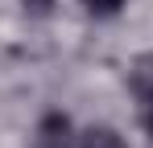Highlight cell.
Returning <instances> with one entry per match:
<instances>
[{"label": "cell", "instance_id": "2", "mask_svg": "<svg viewBox=\"0 0 153 148\" xmlns=\"http://www.w3.org/2000/svg\"><path fill=\"white\" fill-rule=\"evenodd\" d=\"M75 148H124V140L116 127H87L75 140Z\"/></svg>", "mask_w": 153, "mask_h": 148}, {"label": "cell", "instance_id": "6", "mask_svg": "<svg viewBox=\"0 0 153 148\" xmlns=\"http://www.w3.org/2000/svg\"><path fill=\"white\" fill-rule=\"evenodd\" d=\"M25 4H33V8H50L54 0H25Z\"/></svg>", "mask_w": 153, "mask_h": 148}, {"label": "cell", "instance_id": "1", "mask_svg": "<svg viewBox=\"0 0 153 148\" xmlns=\"http://www.w3.org/2000/svg\"><path fill=\"white\" fill-rule=\"evenodd\" d=\"M33 148H71V119H66L62 111H50V115H42Z\"/></svg>", "mask_w": 153, "mask_h": 148}, {"label": "cell", "instance_id": "5", "mask_svg": "<svg viewBox=\"0 0 153 148\" xmlns=\"http://www.w3.org/2000/svg\"><path fill=\"white\" fill-rule=\"evenodd\" d=\"M141 123H145V132L153 136V91L141 95Z\"/></svg>", "mask_w": 153, "mask_h": 148}, {"label": "cell", "instance_id": "3", "mask_svg": "<svg viewBox=\"0 0 153 148\" xmlns=\"http://www.w3.org/2000/svg\"><path fill=\"white\" fill-rule=\"evenodd\" d=\"M128 82H132V91H137V95H149V91H153V53H141V58L132 62Z\"/></svg>", "mask_w": 153, "mask_h": 148}, {"label": "cell", "instance_id": "4", "mask_svg": "<svg viewBox=\"0 0 153 148\" xmlns=\"http://www.w3.org/2000/svg\"><path fill=\"white\" fill-rule=\"evenodd\" d=\"M83 4H87L95 17H116V12L124 8V0H83Z\"/></svg>", "mask_w": 153, "mask_h": 148}]
</instances>
